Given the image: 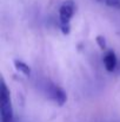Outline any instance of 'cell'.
Segmentation results:
<instances>
[{"label":"cell","mask_w":120,"mask_h":122,"mask_svg":"<svg viewBox=\"0 0 120 122\" xmlns=\"http://www.w3.org/2000/svg\"><path fill=\"white\" fill-rule=\"evenodd\" d=\"M47 92L51 100H53L58 106H64L67 101V95L65 92V90L55 84H49V86L47 88Z\"/></svg>","instance_id":"cell-3"},{"label":"cell","mask_w":120,"mask_h":122,"mask_svg":"<svg viewBox=\"0 0 120 122\" xmlns=\"http://www.w3.org/2000/svg\"><path fill=\"white\" fill-rule=\"evenodd\" d=\"M0 112H1V122H13L11 95L4 81L1 82V89H0Z\"/></svg>","instance_id":"cell-1"},{"label":"cell","mask_w":120,"mask_h":122,"mask_svg":"<svg viewBox=\"0 0 120 122\" xmlns=\"http://www.w3.org/2000/svg\"><path fill=\"white\" fill-rule=\"evenodd\" d=\"M97 43H98V45H99V47L101 50H105L106 49V39H105L104 36H98L97 37Z\"/></svg>","instance_id":"cell-7"},{"label":"cell","mask_w":120,"mask_h":122,"mask_svg":"<svg viewBox=\"0 0 120 122\" xmlns=\"http://www.w3.org/2000/svg\"><path fill=\"white\" fill-rule=\"evenodd\" d=\"M117 56L114 55L113 51H108L105 57H104V65H105V69L110 72H113L117 68Z\"/></svg>","instance_id":"cell-4"},{"label":"cell","mask_w":120,"mask_h":122,"mask_svg":"<svg viewBox=\"0 0 120 122\" xmlns=\"http://www.w3.org/2000/svg\"><path fill=\"white\" fill-rule=\"evenodd\" d=\"M14 66H15V69H17L19 72H21L22 75H25V76H30V75H31V68H30L26 63L15 59V61H14Z\"/></svg>","instance_id":"cell-5"},{"label":"cell","mask_w":120,"mask_h":122,"mask_svg":"<svg viewBox=\"0 0 120 122\" xmlns=\"http://www.w3.org/2000/svg\"><path fill=\"white\" fill-rule=\"evenodd\" d=\"M76 5L72 0H67L62 2L59 10V18H60V27L64 35H68L71 31V19L74 15Z\"/></svg>","instance_id":"cell-2"},{"label":"cell","mask_w":120,"mask_h":122,"mask_svg":"<svg viewBox=\"0 0 120 122\" xmlns=\"http://www.w3.org/2000/svg\"><path fill=\"white\" fill-rule=\"evenodd\" d=\"M102 4L107 5L108 7H114V8H120V0H99Z\"/></svg>","instance_id":"cell-6"}]
</instances>
